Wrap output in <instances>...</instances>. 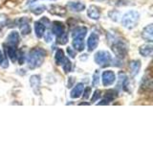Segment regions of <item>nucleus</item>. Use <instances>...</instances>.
I'll return each instance as SVG.
<instances>
[{
    "instance_id": "obj_1",
    "label": "nucleus",
    "mask_w": 153,
    "mask_h": 144,
    "mask_svg": "<svg viewBox=\"0 0 153 144\" xmlns=\"http://www.w3.org/2000/svg\"><path fill=\"white\" fill-rule=\"evenodd\" d=\"M45 57H46V51L44 49H42V48L36 47L32 49L30 53H29L27 59V64L29 68L33 69L40 66L43 64V62H44Z\"/></svg>"
},
{
    "instance_id": "obj_2",
    "label": "nucleus",
    "mask_w": 153,
    "mask_h": 144,
    "mask_svg": "<svg viewBox=\"0 0 153 144\" xmlns=\"http://www.w3.org/2000/svg\"><path fill=\"white\" fill-rule=\"evenodd\" d=\"M139 18H140V14L138 12H136V11L127 12L123 16V19H122L123 26L124 28L131 30V29L136 27L137 23L139 22Z\"/></svg>"
},
{
    "instance_id": "obj_3",
    "label": "nucleus",
    "mask_w": 153,
    "mask_h": 144,
    "mask_svg": "<svg viewBox=\"0 0 153 144\" xmlns=\"http://www.w3.org/2000/svg\"><path fill=\"white\" fill-rule=\"evenodd\" d=\"M94 60L96 64H99L100 66H106L111 62V55L107 51H99L95 54Z\"/></svg>"
},
{
    "instance_id": "obj_4",
    "label": "nucleus",
    "mask_w": 153,
    "mask_h": 144,
    "mask_svg": "<svg viewBox=\"0 0 153 144\" xmlns=\"http://www.w3.org/2000/svg\"><path fill=\"white\" fill-rule=\"evenodd\" d=\"M112 50L118 58H124L127 54V46L123 40L117 41L112 46Z\"/></svg>"
},
{
    "instance_id": "obj_5",
    "label": "nucleus",
    "mask_w": 153,
    "mask_h": 144,
    "mask_svg": "<svg viewBox=\"0 0 153 144\" xmlns=\"http://www.w3.org/2000/svg\"><path fill=\"white\" fill-rule=\"evenodd\" d=\"M102 85L104 86H109L114 83L115 80H116V75H115L113 71L106 70L102 73Z\"/></svg>"
},
{
    "instance_id": "obj_6",
    "label": "nucleus",
    "mask_w": 153,
    "mask_h": 144,
    "mask_svg": "<svg viewBox=\"0 0 153 144\" xmlns=\"http://www.w3.org/2000/svg\"><path fill=\"white\" fill-rule=\"evenodd\" d=\"M152 86H153V84H152V76H151V73L150 71L148 70L147 74H146L143 76V81H142V85H141V88L143 90H151L152 89Z\"/></svg>"
},
{
    "instance_id": "obj_7",
    "label": "nucleus",
    "mask_w": 153,
    "mask_h": 144,
    "mask_svg": "<svg viewBox=\"0 0 153 144\" xmlns=\"http://www.w3.org/2000/svg\"><path fill=\"white\" fill-rule=\"evenodd\" d=\"M48 11H49V13L51 14L59 16H63L67 13V10L64 7L59 6V5H51Z\"/></svg>"
},
{
    "instance_id": "obj_8",
    "label": "nucleus",
    "mask_w": 153,
    "mask_h": 144,
    "mask_svg": "<svg viewBox=\"0 0 153 144\" xmlns=\"http://www.w3.org/2000/svg\"><path fill=\"white\" fill-rule=\"evenodd\" d=\"M142 38L148 42L153 41V25L152 24H148L146 28H143V30L142 32Z\"/></svg>"
},
{
    "instance_id": "obj_9",
    "label": "nucleus",
    "mask_w": 153,
    "mask_h": 144,
    "mask_svg": "<svg viewBox=\"0 0 153 144\" xmlns=\"http://www.w3.org/2000/svg\"><path fill=\"white\" fill-rule=\"evenodd\" d=\"M52 32L56 37L62 35L63 33H65L64 24L60 21H54L53 22V26H52Z\"/></svg>"
},
{
    "instance_id": "obj_10",
    "label": "nucleus",
    "mask_w": 153,
    "mask_h": 144,
    "mask_svg": "<svg viewBox=\"0 0 153 144\" xmlns=\"http://www.w3.org/2000/svg\"><path fill=\"white\" fill-rule=\"evenodd\" d=\"M98 44H99V36L96 33H92L87 40V45H88L89 51H93L94 49H96Z\"/></svg>"
},
{
    "instance_id": "obj_11",
    "label": "nucleus",
    "mask_w": 153,
    "mask_h": 144,
    "mask_svg": "<svg viewBox=\"0 0 153 144\" xmlns=\"http://www.w3.org/2000/svg\"><path fill=\"white\" fill-rule=\"evenodd\" d=\"M19 27L23 36H27L31 33V27L29 25V20L27 18L23 17L19 20Z\"/></svg>"
},
{
    "instance_id": "obj_12",
    "label": "nucleus",
    "mask_w": 153,
    "mask_h": 144,
    "mask_svg": "<svg viewBox=\"0 0 153 144\" xmlns=\"http://www.w3.org/2000/svg\"><path fill=\"white\" fill-rule=\"evenodd\" d=\"M73 47L76 51H82L84 50V38L75 37L73 38V41H72Z\"/></svg>"
},
{
    "instance_id": "obj_13",
    "label": "nucleus",
    "mask_w": 153,
    "mask_h": 144,
    "mask_svg": "<svg viewBox=\"0 0 153 144\" xmlns=\"http://www.w3.org/2000/svg\"><path fill=\"white\" fill-rule=\"evenodd\" d=\"M7 43L8 45H12V46H17L19 43V35L16 31H13L7 38Z\"/></svg>"
},
{
    "instance_id": "obj_14",
    "label": "nucleus",
    "mask_w": 153,
    "mask_h": 144,
    "mask_svg": "<svg viewBox=\"0 0 153 144\" xmlns=\"http://www.w3.org/2000/svg\"><path fill=\"white\" fill-rule=\"evenodd\" d=\"M87 16L91 18V19H94V20H98V19L100 17V12L98 7L94 6H90L87 10Z\"/></svg>"
},
{
    "instance_id": "obj_15",
    "label": "nucleus",
    "mask_w": 153,
    "mask_h": 144,
    "mask_svg": "<svg viewBox=\"0 0 153 144\" xmlns=\"http://www.w3.org/2000/svg\"><path fill=\"white\" fill-rule=\"evenodd\" d=\"M83 89H84V85L82 83L76 85L75 88L71 91V97L73 99H76V98L80 97L81 94L83 92Z\"/></svg>"
},
{
    "instance_id": "obj_16",
    "label": "nucleus",
    "mask_w": 153,
    "mask_h": 144,
    "mask_svg": "<svg viewBox=\"0 0 153 144\" xmlns=\"http://www.w3.org/2000/svg\"><path fill=\"white\" fill-rule=\"evenodd\" d=\"M139 52L143 57H149L152 55L153 52V45L152 44H143L140 47Z\"/></svg>"
},
{
    "instance_id": "obj_17",
    "label": "nucleus",
    "mask_w": 153,
    "mask_h": 144,
    "mask_svg": "<svg viewBox=\"0 0 153 144\" xmlns=\"http://www.w3.org/2000/svg\"><path fill=\"white\" fill-rule=\"evenodd\" d=\"M6 50L7 55L9 56V58L11 59L12 62H16L17 60V52H16V46H12V45H8L5 48Z\"/></svg>"
},
{
    "instance_id": "obj_18",
    "label": "nucleus",
    "mask_w": 153,
    "mask_h": 144,
    "mask_svg": "<svg viewBox=\"0 0 153 144\" xmlns=\"http://www.w3.org/2000/svg\"><path fill=\"white\" fill-rule=\"evenodd\" d=\"M67 7L73 12H81L85 9V4L81 2H69L67 4Z\"/></svg>"
},
{
    "instance_id": "obj_19",
    "label": "nucleus",
    "mask_w": 153,
    "mask_h": 144,
    "mask_svg": "<svg viewBox=\"0 0 153 144\" xmlns=\"http://www.w3.org/2000/svg\"><path fill=\"white\" fill-rule=\"evenodd\" d=\"M129 67H130V72H131V75L134 77L136 76L139 71L141 69V61L139 60H135V61H132L129 64Z\"/></svg>"
},
{
    "instance_id": "obj_20",
    "label": "nucleus",
    "mask_w": 153,
    "mask_h": 144,
    "mask_svg": "<svg viewBox=\"0 0 153 144\" xmlns=\"http://www.w3.org/2000/svg\"><path fill=\"white\" fill-rule=\"evenodd\" d=\"M35 31H36V37L40 38L43 37V35H44V33H45V26L43 25L42 22L36 21L35 23Z\"/></svg>"
},
{
    "instance_id": "obj_21",
    "label": "nucleus",
    "mask_w": 153,
    "mask_h": 144,
    "mask_svg": "<svg viewBox=\"0 0 153 144\" xmlns=\"http://www.w3.org/2000/svg\"><path fill=\"white\" fill-rule=\"evenodd\" d=\"M87 34V28L85 27H76L72 33V37H79V38H85Z\"/></svg>"
},
{
    "instance_id": "obj_22",
    "label": "nucleus",
    "mask_w": 153,
    "mask_h": 144,
    "mask_svg": "<svg viewBox=\"0 0 153 144\" xmlns=\"http://www.w3.org/2000/svg\"><path fill=\"white\" fill-rule=\"evenodd\" d=\"M55 60H56V64L57 65H61L63 64V62L65 60V56H64V52L61 49H59L56 51V56H55Z\"/></svg>"
},
{
    "instance_id": "obj_23",
    "label": "nucleus",
    "mask_w": 153,
    "mask_h": 144,
    "mask_svg": "<svg viewBox=\"0 0 153 144\" xmlns=\"http://www.w3.org/2000/svg\"><path fill=\"white\" fill-rule=\"evenodd\" d=\"M126 82H127V77L124 73H122V72H120L119 74V84H118V86L121 88H124L126 86Z\"/></svg>"
},
{
    "instance_id": "obj_24",
    "label": "nucleus",
    "mask_w": 153,
    "mask_h": 144,
    "mask_svg": "<svg viewBox=\"0 0 153 144\" xmlns=\"http://www.w3.org/2000/svg\"><path fill=\"white\" fill-rule=\"evenodd\" d=\"M56 41L59 44H61V45H64L67 43L68 41V38H67V34L66 33H63L62 35L56 37Z\"/></svg>"
},
{
    "instance_id": "obj_25",
    "label": "nucleus",
    "mask_w": 153,
    "mask_h": 144,
    "mask_svg": "<svg viewBox=\"0 0 153 144\" xmlns=\"http://www.w3.org/2000/svg\"><path fill=\"white\" fill-rule=\"evenodd\" d=\"M117 97V91L114 89H109L105 93V98L108 99L109 101H112Z\"/></svg>"
},
{
    "instance_id": "obj_26",
    "label": "nucleus",
    "mask_w": 153,
    "mask_h": 144,
    "mask_svg": "<svg viewBox=\"0 0 153 144\" xmlns=\"http://www.w3.org/2000/svg\"><path fill=\"white\" fill-rule=\"evenodd\" d=\"M46 10V7L45 6H43V5H39V6H36V7H33L31 9V11L35 14H41L43 12H44Z\"/></svg>"
},
{
    "instance_id": "obj_27",
    "label": "nucleus",
    "mask_w": 153,
    "mask_h": 144,
    "mask_svg": "<svg viewBox=\"0 0 153 144\" xmlns=\"http://www.w3.org/2000/svg\"><path fill=\"white\" fill-rule=\"evenodd\" d=\"M62 67H63V70L65 73H68V72L71 71V66H72V64L71 62L69 61V59H67V58H65V60L63 62V64H61Z\"/></svg>"
},
{
    "instance_id": "obj_28",
    "label": "nucleus",
    "mask_w": 153,
    "mask_h": 144,
    "mask_svg": "<svg viewBox=\"0 0 153 144\" xmlns=\"http://www.w3.org/2000/svg\"><path fill=\"white\" fill-rule=\"evenodd\" d=\"M99 83H100V73H99V70H96L93 76V85L96 86L99 85Z\"/></svg>"
},
{
    "instance_id": "obj_29",
    "label": "nucleus",
    "mask_w": 153,
    "mask_h": 144,
    "mask_svg": "<svg viewBox=\"0 0 153 144\" xmlns=\"http://www.w3.org/2000/svg\"><path fill=\"white\" fill-rule=\"evenodd\" d=\"M6 21H7V18L6 16L2 14V16H0V31L2 30V28L6 25Z\"/></svg>"
},
{
    "instance_id": "obj_30",
    "label": "nucleus",
    "mask_w": 153,
    "mask_h": 144,
    "mask_svg": "<svg viewBox=\"0 0 153 144\" xmlns=\"http://www.w3.org/2000/svg\"><path fill=\"white\" fill-rule=\"evenodd\" d=\"M100 90H99V89L95 90V92L93 94V97H92V102H96V101L100 98Z\"/></svg>"
},
{
    "instance_id": "obj_31",
    "label": "nucleus",
    "mask_w": 153,
    "mask_h": 144,
    "mask_svg": "<svg viewBox=\"0 0 153 144\" xmlns=\"http://www.w3.org/2000/svg\"><path fill=\"white\" fill-rule=\"evenodd\" d=\"M39 82H40V80H39V76H36V82H35V83H33V82H30V83H31V86H33V88H35L36 86H39Z\"/></svg>"
},
{
    "instance_id": "obj_32",
    "label": "nucleus",
    "mask_w": 153,
    "mask_h": 144,
    "mask_svg": "<svg viewBox=\"0 0 153 144\" xmlns=\"http://www.w3.org/2000/svg\"><path fill=\"white\" fill-rule=\"evenodd\" d=\"M83 90H84V89H83ZM90 92H91V88H89V86H88V88L84 90L83 98H84V99H87V98L89 97V95H90Z\"/></svg>"
},
{
    "instance_id": "obj_33",
    "label": "nucleus",
    "mask_w": 153,
    "mask_h": 144,
    "mask_svg": "<svg viewBox=\"0 0 153 144\" xmlns=\"http://www.w3.org/2000/svg\"><path fill=\"white\" fill-rule=\"evenodd\" d=\"M67 52H68V54H69V56L71 57V58H75L76 57V52L72 49L71 47H68L67 48Z\"/></svg>"
},
{
    "instance_id": "obj_34",
    "label": "nucleus",
    "mask_w": 153,
    "mask_h": 144,
    "mask_svg": "<svg viewBox=\"0 0 153 144\" xmlns=\"http://www.w3.org/2000/svg\"><path fill=\"white\" fill-rule=\"evenodd\" d=\"M52 40V35L50 32H47L46 33V36H45V41L46 42H50Z\"/></svg>"
},
{
    "instance_id": "obj_35",
    "label": "nucleus",
    "mask_w": 153,
    "mask_h": 144,
    "mask_svg": "<svg viewBox=\"0 0 153 144\" xmlns=\"http://www.w3.org/2000/svg\"><path fill=\"white\" fill-rule=\"evenodd\" d=\"M109 102H110V101H109L108 99L105 98V99H103L102 101H100V102L98 105H108V104H109Z\"/></svg>"
},
{
    "instance_id": "obj_36",
    "label": "nucleus",
    "mask_w": 153,
    "mask_h": 144,
    "mask_svg": "<svg viewBox=\"0 0 153 144\" xmlns=\"http://www.w3.org/2000/svg\"><path fill=\"white\" fill-rule=\"evenodd\" d=\"M2 62H3V55H2L1 51H0V64H2Z\"/></svg>"
},
{
    "instance_id": "obj_37",
    "label": "nucleus",
    "mask_w": 153,
    "mask_h": 144,
    "mask_svg": "<svg viewBox=\"0 0 153 144\" xmlns=\"http://www.w3.org/2000/svg\"><path fill=\"white\" fill-rule=\"evenodd\" d=\"M35 1H36V0H28V4L33 3V2H35Z\"/></svg>"
},
{
    "instance_id": "obj_38",
    "label": "nucleus",
    "mask_w": 153,
    "mask_h": 144,
    "mask_svg": "<svg viewBox=\"0 0 153 144\" xmlns=\"http://www.w3.org/2000/svg\"><path fill=\"white\" fill-rule=\"evenodd\" d=\"M79 105H88V103H80Z\"/></svg>"
}]
</instances>
